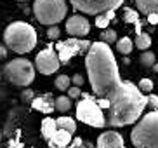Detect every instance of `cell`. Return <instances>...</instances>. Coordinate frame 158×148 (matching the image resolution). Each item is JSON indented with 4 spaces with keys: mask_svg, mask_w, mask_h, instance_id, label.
<instances>
[{
    "mask_svg": "<svg viewBox=\"0 0 158 148\" xmlns=\"http://www.w3.org/2000/svg\"><path fill=\"white\" fill-rule=\"evenodd\" d=\"M85 68L96 98L110 99L106 124L123 127L139 120L148 99L132 82H123L110 44L92 42L85 52Z\"/></svg>",
    "mask_w": 158,
    "mask_h": 148,
    "instance_id": "cell-1",
    "label": "cell"
},
{
    "mask_svg": "<svg viewBox=\"0 0 158 148\" xmlns=\"http://www.w3.org/2000/svg\"><path fill=\"white\" fill-rule=\"evenodd\" d=\"M4 44L12 52L26 54L37 46V32L24 21H14L4 30Z\"/></svg>",
    "mask_w": 158,
    "mask_h": 148,
    "instance_id": "cell-2",
    "label": "cell"
},
{
    "mask_svg": "<svg viewBox=\"0 0 158 148\" xmlns=\"http://www.w3.org/2000/svg\"><path fill=\"white\" fill-rule=\"evenodd\" d=\"M130 141L135 148H158V110H153L137 120L130 133Z\"/></svg>",
    "mask_w": 158,
    "mask_h": 148,
    "instance_id": "cell-3",
    "label": "cell"
},
{
    "mask_svg": "<svg viewBox=\"0 0 158 148\" xmlns=\"http://www.w3.org/2000/svg\"><path fill=\"white\" fill-rule=\"evenodd\" d=\"M68 12L66 0H35L33 4V14L40 24L52 26L64 19Z\"/></svg>",
    "mask_w": 158,
    "mask_h": 148,
    "instance_id": "cell-4",
    "label": "cell"
},
{
    "mask_svg": "<svg viewBox=\"0 0 158 148\" xmlns=\"http://www.w3.org/2000/svg\"><path fill=\"white\" fill-rule=\"evenodd\" d=\"M4 75L10 84L18 87H28L35 80V66L26 58H16L5 65Z\"/></svg>",
    "mask_w": 158,
    "mask_h": 148,
    "instance_id": "cell-5",
    "label": "cell"
},
{
    "mask_svg": "<svg viewBox=\"0 0 158 148\" xmlns=\"http://www.w3.org/2000/svg\"><path fill=\"white\" fill-rule=\"evenodd\" d=\"M80 96H82V101L77 105V119L87 125H92V127H104L106 117L99 108V105L96 103L94 96L85 93H82Z\"/></svg>",
    "mask_w": 158,
    "mask_h": 148,
    "instance_id": "cell-6",
    "label": "cell"
},
{
    "mask_svg": "<svg viewBox=\"0 0 158 148\" xmlns=\"http://www.w3.org/2000/svg\"><path fill=\"white\" fill-rule=\"evenodd\" d=\"M125 0H70L73 9L80 11L89 16H98L106 11H115L118 9Z\"/></svg>",
    "mask_w": 158,
    "mask_h": 148,
    "instance_id": "cell-7",
    "label": "cell"
},
{
    "mask_svg": "<svg viewBox=\"0 0 158 148\" xmlns=\"http://www.w3.org/2000/svg\"><path fill=\"white\" fill-rule=\"evenodd\" d=\"M35 66L42 75H52L59 70L61 63L59 58H57V52L54 51V47H47L44 51H40L35 58Z\"/></svg>",
    "mask_w": 158,
    "mask_h": 148,
    "instance_id": "cell-8",
    "label": "cell"
},
{
    "mask_svg": "<svg viewBox=\"0 0 158 148\" xmlns=\"http://www.w3.org/2000/svg\"><path fill=\"white\" fill-rule=\"evenodd\" d=\"M56 52L59 58V63L66 65L73 56L80 54V38H66L56 44Z\"/></svg>",
    "mask_w": 158,
    "mask_h": 148,
    "instance_id": "cell-9",
    "label": "cell"
},
{
    "mask_svg": "<svg viewBox=\"0 0 158 148\" xmlns=\"http://www.w3.org/2000/svg\"><path fill=\"white\" fill-rule=\"evenodd\" d=\"M66 32L70 33L71 37H85L90 32V23L87 21V18L80 16V14H75L66 21Z\"/></svg>",
    "mask_w": 158,
    "mask_h": 148,
    "instance_id": "cell-10",
    "label": "cell"
},
{
    "mask_svg": "<svg viewBox=\"0 0 158 148\" xmlns=\"http://www.w3.org/2000/svg\"><path fill=\"white\" fill-rule=\"evenodd\" d=\"M98 148H125V143L116 131H106L98 138Z\"/></svg>",
    "mask_w": 158,
    "mask_h": 148,
    "instance_id": "cell-11",
    "label": "cell"
},
{
    "mask_svg": "<svg viewBox=\"0 0 158 148\" xmlns=\"http://www.w3.org/2000/svg\"><path fill=\"white\" fill-rule=\"evenodd\" d=\"M47 143H49L51 148H66L71 143V133H68L64 129H57L51 138L47 139Z\"/></svg>",
    "mask_w": 158,
    "mask_h": 148,
    "instance_id": "cell-12",
    "label": "cell"
},
{
    "mask_svg": "<svg viewBox=\"0 0 158 148\" xmlns=\"http://www.w3.org/2000/svg\"><path fill=\"white\" fill-rule=\"evenodd\" d=\"M31 108L49 115V113L54 111V99H52L51 94H45V96H40V98H33L31 99Z\"/></svg>",
    "mask_w": 158,
    "mask_h": 148,
    "instance_id": "cell-13",
    "label": "cell"
},
{
    "mask_svg": "<svg viewBox=\"0 0 158 148\" xmlns=\"http://www.w3.org/2000/svg\"><path fill=\"white\" fill-rule=\"evenodd\" d=\"M135 5H137V12L148 16L151 12L158 14V0H135Z\"/></svg>",
    "mask_w": 158,
    "mask_h": 148,
    "instance_id": "cell-14",
    "label": "cell"
},
{
    "mask_svg": "<svg viewBox=\"0 0 158 148\" xmlns=\"http://www.w3.org/2000/svg\"><path fill=\"white\" fill-rule=\"evenodd\" d=\"M40 129H42V136H44V139L47 141V139H49V138H51V136L57 131L56 120H54V119H51V117H45V119L42 120V127H40Z\"/></svg>",
    "mask_w": 158,
    "mask_h": 148,
    "instance_id": "cell-15",
    "label": "cell"
},
{
    "mask_svg": "<svg viewBox=\"0 0 158 148\" xmlns=\"http://www.w3.org/2000/svg\"><path fill=\"white\" fill-rule=\"evenodd\" d=\"M56 125H57V129H64L68 131V133H71L73 134L75 131H77V122L71 119V117H59V119H56Z\"/></svg>",
    "mask_w": 158,
    "mask_h": 148,
    "instance_id": "cell-16",
    "label": "cell"
},
{
    "mask_svg": "<svg viewBox=\"0 0 158 148\" xmlns=\"http://www.w3.org/2000/svg\"><path fill=\"white\" fill-rule=\"evenodd\" d=\"M113 18H115V11H106V12H102V14H98L96 16V26L104 30V28L110 26V21Z\"/></svg>",
    "mask_w": 158,
    "mask_h": 148,
    "instance_id": "cell-17",
    "label": "cell"
},
{
    "mask_svg": "<svg viewBox=\"0 0 158 148\" xmlns=\"http://www.w3.org/2000/svg\"><path fill=\"white\" fill-rule=\"evenodd\" d=\"M132 47H134V44H132V40H130L129 37L116 38V51L122 52L123 56L130 54V52H132Z\"/></svg>",
    "mask_w": 158,
    "mask_h": 148,
    "instance_id": "cell-18",
    "label": "cell"
},
{
    "mask_svg": "<svg viewBox=\"0 0 158 148\" xmlns=\"http://www.w3.org/2000/svg\"><path fill=\"white\" fill-rule=\"evenodd\" d=\"M70 108H71V99L68 96H59L54 99V110L66 113V111H70Z\"/></svg>",
    "mask_w": 158,
    "mask_h": 148,
    "instance_id": "cell-19",
    "label": "cell"
},
{
    "mask_svg": "<svg viewBox=\"0 0 158 148\" xmlns=\"http://www.w3.org/2000/svg\"><path fill=\"white\" fill-rule=\"evenodd\" d=\"M137 49H141V51H146V49H149V46H151V37H149L148 33H143L141 32L137 37H135V44H134Z\"/></svg>",
    "mask_w": 158,
    "mask_h": 148,
    "instance_id": "cell-20",
    "label": "cell"
},
{
    "mask_svg": "<svg viewBox=\"0 0 158 148\" xmlns=\"http://www.w3.org/2000/svg\"><path fill=\"white\" fill-rule=\"evenodd\" d=\"M139 61H141V65H143V66L151 68V66L156 63V56H155V52H151V51H148V49H146V51L139 56Z\"/></svg>",
    "mask_w": 158,
    "mask_h": 148,
    "instance_id": "cell-21",
    "label": "cell"
},
{
    "mask_svg": "<svg viewBox=\"0 0 158 148\" xmlns=\"http://www.w3.org/2000/svg\"><path fill=\"white\" fill-rule=\"evenodd\" d=\"M101 42H104V44H113V42H116V32L115 30H111V28H104L101 32Z\"/></svg>",
    "mask_w": 158,
    "mask_h": 148,
    "instance_id": "cell-22",
    "label": "cell"
},
{
    "mask_svg": "<svg viewBox=\"0 0 158 148\" xmlns=\"http://www.w3.org/2000/svg\"><path fill=\"white\" fill-rule=\"evenodd\" d=\"M123 21L125 23H135V21H139V12L134 9H123Z\"/></svg>",
    "mask_w": 158,
    "mask_h": 148,
    "instance_id": "cell-23",
    "label": "cell"
},
{
    "mask_svg": "<svg viewBox=\"0 0 158 148\" xmlns=\"http://www.w3.org/2000/svg\"><path fill=\"white\" fill-rule=\"evenodd\" d=\"M70 84H71V79L68 75H59L56 79V87L59 89V91H66V89L70 87Z\"/></svg>",
    "mask_w": 158,
    "mask_h": 148,
    "instance_id": "cell-24",
    "label": "cell"
},
{
    "mask_svg": "<svg viewBox=\"0 0 158 148\" xmlns=\"http://www.w3.org/2000/svg\"><path fill=\"white\" fill-rule=\"evenodd\" d=\"M137 87H139L141 93H151V91H153V80L151 79H141Z\"/></svg>",
    "mask_w": 158,
    "mask_h": 148,
    "instance_id": "cell-25",
    "label": "cell"
},
{
    "mask_svg": "<svg viewBox=\"0 0 158 148\" xmlns=\"http://www.w3.org/2000/svg\"><path fill=\"white\" fill-rule=\"evenodd\" d=\"M59 35H61V30L56 26V24L49 26V30H47V37L51 38V40H56V38H59Z\"/></svg>",
    "mask_w": 158,
    "mask_h": 148,
    "instance_id": "cell-26",
    "label": "cell"
},
{
    "mask_svg": "<svg viewBox=\"0 0 158 148\" xmlns=\"http://www.w3.org/2000/svg\"><path fill=\"white\" fill-rule=\"evenodd\" d=\"M66 148H92V146H90L89 143H85V141H82L80 138H77L73 143H70Z\"/></svg>",
    "mask_w": 158,
    "mask_h": 148,
    "instance_id": "cell-27",
    "label": "cell"
},
{
    "mask_svg": "<svg viewBox=\"0 0 158 148\" xmlns=\"http://www.w3.org/2000/svg\"><path fill=\"white\" fill-rule=\"evenodd\" d=\"M66 91H68V98H70V99H77V98H80V94H82L80 87H77V85H75V87H68Z\"/></svg>",
    "mask_w": 158,
    "mask_h": 148,
    "instance_id": "cell-28",
    "label": "cell"
},
{
    "mask_svg": "<svg viewBox=\"0 0 158 148\" xmlns=\"http://www.w3.org/2000/svg\"><path fill=\"white\" fill-rule=\"evenodd\" d=\"M146 99H148V105L153 110H158V96L156 94H149V96H146Z\"/></svg>",
    "mask_w": 158,
    "mask_h": 148,
    "instance_id": "cell-29",
    "label": "cell"
},
{
    "mask_svg": "<svg viewBox=\"0 0 158 148\" xmlns=\"http://www.w3.org/2000/svg\"><path fill=\"white\" fill-rule=\"evenodd\" d=\"M96 103L99 105V108H101V110H108V108L111 107L110 99H104V98H96Z\"/></svg>",
    "mask_w": 158,
    "mask_h": 148,
    "instance_id": "cell-30",
    "label": "cell"
},
{
    "mask_svg": "<svg viewBox=\"0 0 158 148\" xmlns=\"http://www.w3.org/2000/svg\"><path fill=\"white\" fill-rule=\"evenodd\" d=\"M92 42L90 40H85V38H80V52H87L89 47H90Z\"/></svg>",
    "mask_w": 158,
    "mask_h": 148,
    "instance_id": "cell-31",
    "label": "cell"
},
{
    "mask_svg": "<svg viewBox=\"0 0 158 148\" xmlns=\"http://www.w3.org/2000/svg\"><path fill=\"white\" fill-rule=\"evenodd\" d=\"M71 82L75 84V85H77V87H80V85H84V77H82V75L80 73H77V75H73V79H71Z\"/></svg>",
    "mask_w": 158,
    "mask_h": 148,
    "instance_id": "cell-32",
    "label": "cell"
},
{
    "mask_svg": "<svg viewBox=\"0 0 158 148\" xmlns=\"http://www.w3.org/2000/svg\"><path fill=\"white\" fill-rule=\"evenodd\" d=\"M146 18H148V23H149V24H158V14H156V12L148 14Z\"/></svg>",
    "mask_w": 158,
    "mask_h": 148,
    "instance_id": "cell-33",
    "label": "cell"
},
{
    "mask_svg": "<svg viewBox=\"0 0 158 148\" xmlns=\"http://www.w3.org/2000/svg\"><path fill=\"white\" fill-rule=\"evenodd\" d=\"M21 99H23V101H31V99H33V91L26 89V91L23 93V96H21Z\"/></svg>",
    "mask_w": 158,
    "mask_h": 148,
    "instance_id": "cell-34",
    "label": "cell"
},
{
    "mask_svg": "<svg viewBox=\"0 0 158 148\" xmlns=\"http://www.w3.org/2000/svg\"><path fill=\"white\" fill-rule=\"evenodd\" d=\"M135 28H134V30H135V35H139V33H141V21H135Z\"/></svg>",
    "mask_w": 158,
    "mask_h": 148,
    "instance_id": "cell-35",
    "label": "cell"
},
{
    "mask_svg": "<svg viewBox=\"0 0 158 148\" xmlns=\"http://www.w3.org/2000/svg\"><path fill=\"white\" fill-rule=\"evenodd\" d=\"M9 148H23V146H21V143H18V141H12V143L9 145Z\"/></svg>",
    "mask_w": 158,
    "mask_h": 148,
    "instance_id": "cell-36",
    "label": "cell"
},
{
    "mask_svg": "<svg viewBox=\"0 0 158 148\" xmlns=\"http://www.w3.org/2000/svg\"><path fill=\"white\" fill-rule=\"evenodd\" d=\"M5 54H7V52H5V47L0 46V56H2V58H5Z\"/></svg>",
    "mask_w": 158,
    "mask_h": 148,
    "instance_id": "cell-37",
    "label": "cell"
},
{
    "mask_svg": "<svg viewBox=\"0 0 158 148\" xmlns=\"http://www.w3.org/2000/svg\"><path fill=\"white\" fill-rule=\"evenodd\" d=\"M151 68H153V70H155V72H158V63H155V65H153V66H151Z\"/></svg>",
    "mask_w": 158,
    "mask_h": 148,
    "instance_id": "cell-38",
    "label": "cell"
},
{
    "mask_svg": "<svg viewBox=\"0 0 158 148\" xmlns=\"http://www.w3.org/2000/svg\"><path fill=\"white\" fill-rule=\"evenodd\" d=\"M18 2H26V0H18Z\"/></svg>",
    "mask_w": 158,
    "mask_h": 148,
    "instance_id": "cell-39",
    "label": "cell"
}]
</instances>
